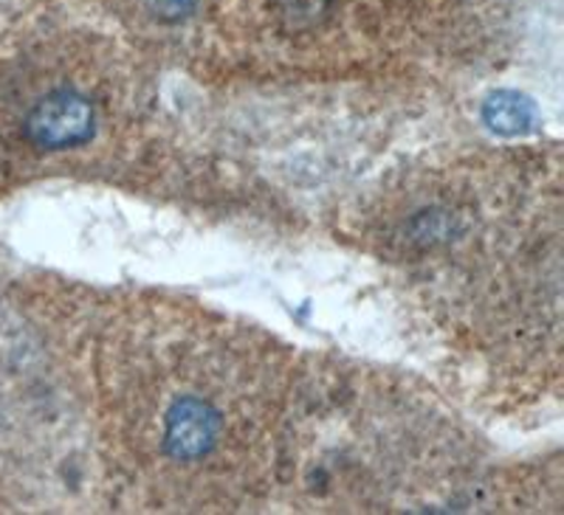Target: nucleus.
I'll use <instances>...</instances> for the list:
<instances>
[{
  "label": "nucleus",
  "instance_id": "obj_2",
  "mask_svg": "<svg viewBox=\"0 0 564 515\" xmlns=\"http://www.w3.org/2000/svg\"><path fill=\"white\" fill-rule=\"evenodd\" d=\"M562 234V158L536 146L406 169L361 215L406 302L508 395L558 392Z\"/></svg>",
  "mask_w": 564,
  "mask_h": 515
},
{
  "label": "nucleus",
  "instance_id": "obj_1",
  "mask_svg": "<svg viewBox=\"0 0 564 515\" xmlns=\"http://www.w3.org/2000/svg\"><path fill=\"white\" fill-rule=\"evenodd\" d=\"M65 352L99 459L139 507L231 513L274 496L294 352L195 302H88Z\"/></svg>",
  "mask_w": 564,
  "mask_h": 515
},
{
  "label": "nucleus",
  "instance_id": "obj_6",
  "mask_svg": "<svg viewBox=\"0 0 564 515\" xmlns=\"http://www.w3.org/2000/svg\"><path fill=\"white\" fill-rule=\"evenodd\" d=\"M124 26L153 37H181V32L200 34L212 0H105Z\"/></svg>",
  "mask_w": 564,
  "mask_h": 515
},
{
  "label": "nucleus",
  "instance_id": "obj_3",
  "mask_svg": "<svg viewBox=\"0 0 564 515\" xmlns=\"http://www.w3.org/2000/svg\"><path fill=\"white\" fill-rule=\"evenodd\" d=\"M466 484H480L475 446L435 401L372 370L296 372L274 471L296 509H441Z\"/></svg>",
  "mask_w": 564,
  "mask_h": 515
},
{
  "label": "nucleus",
  "instance_id": "obj_5",
  "mask_svg": "<svg viewBox=\"0 0 564 515\" xmlns=\"http://www.w3.org/2000/svg\"><path fill=\"white\" fill-rule=\"evenodd\" d=\"M452 0H212L206 57L257 79L350 83L421 59Z\"/></svg>",
  "mask_w": 564,
  "mask_h": 515
},
{
  "label": "nucleus",
  "instance_id": "obj_4",
  "mask_svg": "<svg viewBox=\"0 0 564 515\" xmlns=\"http://www.w3.org/2000/svg\"><path fill=\"white\" fill-rule=\"evenodd\" d=\"M139 54L85 26L34 34L0 70V169L14 178H122L159 150Z\"/></svg>",
  "mask_w": 564,
  "mask_h": 515
}]
</instances>
